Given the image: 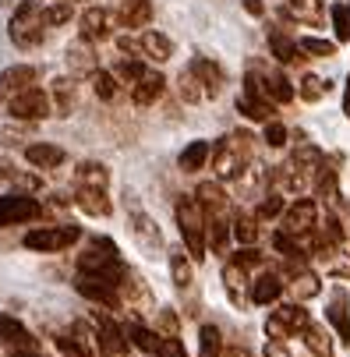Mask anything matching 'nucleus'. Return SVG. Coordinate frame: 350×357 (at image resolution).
I'll return each instance as SVG.
<instances>
[{"label": "nucleus", "mask_w": 350, "mask_h": 357, "mask_svg": "<svg viewBox=\"0 0 350 357\" xmlns=\"http://www.w3.org/2000/svg\"><path fill=\"white\" fill-rule=\"evenodd\" d=\"M209 160H213L216 181H237V177L248 174V167H252V160H255V138L248 135V131L223 135V138L213 145Z\"/></svg>", "instance_id": "f257e3e1"}, {"label": "nucleus", "mask_w": 350, "mask_h": 357, "mask_svg": "<svg viewBox=\"0 0 350 357\" xmlns=\"http://www.w3.org/2000/svg\"><path fill=\"white\" fill-rule=\"evenodd\" d=\"M174 220H177V230L191 262H202L206 259V213L198 209V202L191 195H181L174 202Z\"/></svg>", "instance_id": "f03ea898"}, {"label": "nucleus", "mask_w": 350, "mask_h": 357, "mask_svg": "<svg viewBox=\"0 0 350 357\" xmlns=\"http://www.w3.org/2000/svg\"><path fill=\"white\" fill-rule=\"evenodd\" d=\"M78 273H96V276H107V280L121 283L128 276V266L121 259V251L107 237H96L92 248L85 255H78Z\"/></svg>", "instance_id": "7ed1b4c3"}, {"label": "nucleus", "mask_w": 350, "mask_h": 357, "mask_svg": "<svg viewBox=\"0 0 350 357\" xmlns=\"http://www.w3.org/2000/svg\"><path fill=\"white\" fill-rule=\"evenodd\" d=\"M8 36L18 50H36L46 36V22H43V8L36 0H25V4L15 8L11 22H8Z\"/></svg>", "instance_id": "20e7f679"}, {"label": "nucleus", "mask_w": 350, "mask_h": 357, "mask_svg": "<svg viewBox=\"0 0 350 357\" xmlns=\"http://www.w3.org/2000/svg\"><path fill=\"white\" fill-rule=\"evenodd\" d=\"M308 322H312V315L305 312V304H301V301H294V304H280V308L266 319V336H269V340H290V336H301Z\"/></svg>", "instance_id": "39448f33"}, {"label": "nucleus", "mask_w": 350, "mask_h": 357, "mask_svg": "<svg viewBox=\"0 0 350 357\" xmlns=\"http://www.w3.org/2000/svg\"><path fill=\"white\" fill-rule=\"evenodd\" d=\"M315 223H319V202L315 198H301V195H297L290 206L280 213V230L301 237L305 244H308V234L315 230Z\"/></svg>", "instance_id": "423d86ee"}, {"label": "nucleus", "mask_w": 350, "mask_h": 357, "mask_svg": "<svg viewBox=\"0 0 350 357\" xmlns=\"http://www.w3.org/2000/svg\"><path fill=\"white\" fill-rule=\"evenodd\" d=\"M8 114L15 121H22V124H39L46 117H54V110H50V96L43 89H36V85H29V89H22L18 96L8 99Z\"/></svg>", "instance_id": "0eeeda50"}, {"label": "nucleus", "mask_w": 350, "mask_h": 357, "mask_svg": "<svg viewBox=\"0 0 350 357\" xmlns=\"http://www.w3.org/2000/svg\"><path fill=\"white\" fill-rule=\"evenodd\" d=\"M121 50L135 54V57H149L153 64H167L174 54V43H170V36H163L156 29H138L135 39H121Z\"/></svg>", "instance_id": "6e6552de"}, {"label": "nucleus", "mask_w": 350, "mask_h": 357, "mask_svg": "<svg viewBox=\"0 0 350 357\" xmlns=\"http://www.w3.org/2000/svg\"><path fill=\"white\" fill-rule=\"evenodd\" d=\"M92 329H96V340H99V357H124L128 350V336H124V326H117V319L107 312V308H99L89 315Z\"/></svg>", "instance_id": "1a4fd4ad"}, {"label": "nucleus", "mask_w": 350, "mask_h": 357, "mask_svg": "<svg viewBox=\"0 0 350 357\" xmlns=\"http://www.w3.org/2000/svg\"><path fill=\"white\" fill-rule=\"evenodd\" d=\"M82 241V230L71 227V223H61V227H36L25 234V248L29 251H64V248H75Z\"/></svg>", "instance_id": "9d476101"}, {"label": "nucleus", "mask_w": 350, "mask_h": 357, "mask_svg": "<svg viewBox=\"0 0 350 357\" xmlns=\"http://www.w3.org/2000/svg\"><path fill=\"white\" fill-rule=\"evenodd\" d=\"M75 290L85 297V301H92V304H99V308H121V283H114V280H107V276H96V273H78L75 276Z\"/></svg>", "instance_id": "9b49d317"}, {"label": "nucleus", "mask_w": 350, "mask_h": 357, "mask_svg": "<svg viewBox=\"0 0 350 357\" xmlns=\"http://www.w3.org/2000/svg\"><path fill=\"white\" fill-rule=\"evenodd\" d=\"M39 202L32 195H22V191H11V195H0V227H22V223H32L39 220Z\"/></svg>", "instance_id": "f8f14e48"}, {"label": "nucleus", "mask_w": 350, "mask_h": 357, "mask_svg": "<svg viewBox=\"0 0 350 357\" xmlns=\"http://www.w3.org/2000/svg\"><path fill=\"white\" fill-rule=\"evenodd\" d=\"M191 198L198 202V209L206 213V220H213V216H230V202H227V191H223L220 181H202V184L195 188Z\"/></svg>", "instance_id": "ddd939ff"}, {"label": "nucleus", "mask_w": 350, "mask_h": 357, "mask_svg": "<svg viewBox=\"0 0 350 357\" xmlns=\"http://www.w3.org/2000/svg\"><path fill=\"white\" fill-rule=\"evenodd\" d=\"M78 32L89 43H103V39L114 36V15L107 8H85L82 18H78Z\"/></svg>", "instance_id": "4468645a"}, {"label": "nucleus", "mask_w": 350, "mask_h": 357, "mask_svg": "<svg viewBox=\"0 0 350 357\" xmlns=\"http://www.w3.org/2000/svg\"><path fill=\"white\" fill-rule=\"evenodd\" d=\"M64 61H68V71H71V75H78V78H85V75H96V71H99V54H96V46H92L89 39H82V36L64 50Z\"/></svg>", "instance_id": "2eb2a0df"}, {"label": "nucleus", "mask_w": 350, "mask_h": 357, "mask_svg": "<svg viewBox=\"0 0 350 357\" xmlns=\"http://www.w3.org/2000/svg\"><path fill=\"white\" fill-rule=\"evenodd\" d=\"M75 206L85 213V216H96V220H107L114 213V198L107 188H75Z\"/></svg>", "instance_id": "dca6fc26"}, {"label": "nucleus", "mask_w": 350, "mask_h": 357, "mask_svg": "<svg viewBox=\"0 0 350 357\" xmlns=\"http://www.w3.org/2000/svg\"><path fill=\"white\" fill-rule=\"evenodd\" d=\"M149 22H153V0H124V4L114 11V25L121 29H149Z\"/></svg>", "instance_id": "f3484780"}, {"label": "nucleus", "mask_w": 350, "mask_h": 357, "mask_svg": "<svg viewBox=\"0 0 350 357\" xmlns=\"http://www.w3.org/2000/svg\"><path fill=\"white\" fill-rule=\"evenodd\" d=\"M128 223H131V234H135V241H138V248H145V251H163V230L156 227V220L149 216V213H131L128 216Z\"/></svg>", "instance_id": "a211bd4d"}, {"label": "nucleus", "mask_w": 350, "mask_h": 357, "mask_svg": "<svg viewBox=\"0 0 350 357\" xmlns=\"http://www.w3.org/2000/svg\"><path fill=\"white\" fill-rule=\"evenodd\" d=\"M191 71L198 75V82H202L206 99H216V96L223 92V85H227V71H223L213 57H195V61H191Z\"/></svg>", "instance_id": "6ab92c4d"}, {"label": "nucleus", "mask_w": 350, "mask_h": 357, "mask_svg": "<svg viewBox=\"0 0 350 357\" xmlns=\"http://www.w3.org/2000/svg\"><path fill=\"white\" fill-rule=\"evenodd\" d=\"M29 85H36V68L32 64H11L8 71H0V103H8L11 96H18Z\"/></svg>", "instance_id": "aec40b11"}, {"label": "nucleus", "mask_w": 350, "mask_h": 357, "mask_svg": "<svg viewBox=\"0 0 350 357\" xmlns=\"http://www.w3.org/2000/svg\"><path fill=\"white\" fill-rule=\"evenodd\" d=\"M326 319H329V326L336 329L340 343L350 347V297H347V290H336V294H333L329 308H326Z\"/></svg>", "instance_id": "412c9836"}, {"label": "nucleus", "mask_w": 350, "mask_h": 357, "mask_svg": "<svg viewBox=\"0 0 350 357\" xmlns=\"http://www.w3.org/2000/svg\"><path fill=\"white\" fill-rule=\"evenodd\" d=\"M252 68L259 71L262 89H266V96L273 99L276 107H280V103H290V99L297 96V92H294V85H290V78H287L283 71H276V68H259V64H252Z\"/></svg>", "instance_id": "4be33fe9"}, {"label": "nucleus", "mask_w": 350, "mask_h": 357, "mask_svg": "<svg viewBox=\"0 0 350 357\" xmlns=\"http://www.w3.org/2000/svg\"><path fill=\"white\" fill-rule=\"evenodd\" d=\"M25 160L36 170H57V167H64L68 152L61 145H50V142H32V145H25Z\"/></svg>", "instance_id": "5701e85b"}, {"label": "nucleus", "mask_w": 350, "mask_h": 357, "mask_svg": "<svg viewBox=\"0 0 350 357\" xmlns=\"http://www.w3.org/2000/svg\"><path fill=\"white\" fill-rule=\"evenodd\" d=\"M163 92H167V78H163L160 71H145V75L131 85V99H135V107H153Z\"/></svg>", "instance_id": "b1692460"}, {"label": "nucleus", "mask_w": 350, "mask_h": 357, "mask_svg": "<svg viewBox=\"0 0 350 357\" xmlns=\"http://www.w3.org/2000/svg\"><path fill=\"white\" fill-rule=\"evenodd\" d=\"M283 290H290L297 301H312V297L322 294V280H319L312 269L297 266V269H290V283H283Z\"/></svg>", "instance_id": "393cba45"}, {"label": "nucleus", "mask_w": 350, "mask_h": 357, "mask_svg": "<svg viewBox=\"0 0 350 357\" xmlns=\"http://www.w3.org/2000/svg\"><path fill=\"white\" fill-rule=\"evenodd\" d=\"M46 96H50V110H54L57 117H71V110H75V96H78V85H75L71 78H57V82H54V89H50Z\"/></svg>", "instance_id": "a878e982"}, {"label": "nucleus", "mask_w": 350, "mask_h": 357, "mask_svg": "<svg viewBox=\"0 0 350 357\" xmlns=\"http://www.w3.org/2000/svg\"><path fill=\"white\" fill-rule=\"evenodd\" d=\"M124 336H128V347H135V350H142V354H149V357H156V354H160V343H163L160 333H153V329L142 326V322L124 326Z\"/></svg>", "instance_id": "bb28decb"}, {"label": "nucleus", "mask_w": 350, "mask_h": 357, "mask_svg": "<svg viewBox=\"0 0 350 357\" xmlns=\"http://www.w3.org/2000/svg\"><path fill=\"white\" fill-rule=\"evenodd\" d=\"M287 18H297V22H305V25H322L326 22V8H322V0H287V8H283Z\"/></svg>", "instance_id": "cd10ccee"}, {"label": "nucleus", "mask_w": 350, "mask_h": 357, "mask_svg": "<svg viewBox=\"0 0 350 357\" xmlns=\"http://www.w3.org/2000/svg\"><path fill=\"white\" fill-rule=\"evenodd\" d=\"M227 248H230V216L206 220V251L223 255V259H227Z\"/></svg>", "instance_id": "c85d7f7f"}, {"label": "nucleus", "mask_w": 350, "mask_h": 357, "mask_svg": "<svg viewBox=\"0 0 350 357\" xmlns=\"http://www.w3.org/2000/svg\"><path fill=\"white\" fill-rule=\"evenodd\" d=\"M280 294H283V280L276 273H262L252 283V290H248V301H252V304H276Z\"/></svg>", "instance_id": "c756f323"}, {"label": "nucleus", "mask_w": 350, "mask_h": 357, "mask_svg": "<svg viewBox=\"0 0 350 357\" xmlns=\"http://www.w3.org/2000/svg\"><path fill=\"white\" fill-rule=\"evenodd\" d=\"M75 188H107L110 191V170L96 160H85L75 167Z\"/></svg>", "instance_id": "7c9ffc66"}, {"label": "nucleus", "mask_w": 350, "mask_h": 357, "mask_svg": "<svg viewBox=\"0 0 350 357\" xmlns=\"http://www.w3.org/2000/svg\"><path fill=\"white\" fill-rule=\"evenodd\" d=\"M269 50H273V57L280 64H297V61H305V54L297 50V39H290L283 29H269Z\"/></svg>", "instance_id": "2f4dec72"}, {"label": "nucleus", "mask_w": 350, "mask_h": 357, "mask_svg": "<svg viewBox=\"0 0 350 357\" xmlns=\"http://www.w3.org/2000/svg\"><path fill=\"white\" fill-rule=\"evenodd\" d=\"M248 276H252V273H244L237 262H230L227 259V266H223V287H227V294H230V301L237 304V308H241V304H248Z\"/></svg>", "instance_id": "473e14b6"}, {"label": "nucleus", "mask_w": 350, "mask_h": 357, "mask_svg": "<svg viewBox=\"0 0 350 357\" xmlns=\"http://www.w3.org/2000/svg\"><path fill=\"white\" fill-rule=\"evenodd\" d=\"M209 152H213V145L209 142H191L181 156H177V167H181V174H198L206 163H209Z\"/></svg>", "instance_id": "72a5a7b5"}, {"label": "nucleus", "mask_w": 350, "mask_h": 357, "mask_svg": "<svg viewBox=\"0 0 350 357\" xmlns=\"http://www.w3.org/2000/svg\"><path fill=\"white\" fill-rule=\"evenodd\" d=\"M177 96H181V103H188V107H198L206 99V89H202V82H198V75L191 71V64L177 75Z\"/></svg>", "instance_id": "f704fd0d"}, {"label": "nucleus", "mask_w": 350, "mask_h": 357, "mask_svg": "<svg viewBox=\"0 0 350 357\" xmlns=\"http://www.w3.org/2000/svg\"><path fill=\"white\" fill-rule=\"evenodd\" d=\"M191 276H195L191 255L184 248H170V280H174V287L177 290H188L191 287Z\"/></svg>", "instance_id": "c9c22d12"}, {"label": "nucleus", "mask_w": 350, "mask_h": 357, "mask_svg": "<svg viewBox=\"0 0 350 357\" xmlns=\"http://www.w3.org/2000/svg\"><path fill=\"white\" fill-rule=\"evenodd\" d=\"M36 336L29 333L25 322H18L15 315H0V343L4 347H22V343H32Z\"/></svg>", "instance_id": "e433bc0d"}, {"label": "nucleus", "mask_w": 350, "mask_h": 357, "mask_svg": "<svg viewBox=\"0 0 350 357\" xmlns=\"http://www.w3.org/2000/svg\"><path fill=\"white\" fill-rule=\"evenodd\" d=\"M237 110H241L248 121H259V124H266V121H273L276 103H269V99H259V96H241V99H237Z\"/></svg>", "instance_id": "4c0bfd02"}, {"label": "nucleus", "mask_w": 350, "mask_h": 357, "mask_svg": "<svg viewBox=\"0 0 350 357\" xmlns=\"http://www.w3.org/2000/svg\"><path fill=\"white\" fill-rule=\"evenodd\" d=\"M68 336L85 350V357H99V340H96V329H92L89 319H75L71 329H68Z\"/></svg>", "instance_id": "58836bf2"}, {"label": "nucleus", "mask_w": 350, "mask_h": 357, "mask_svg": "<svg viewBox=\"0 0 350 357\" xmlns=\"http://www.w3.org/2000/svg\"><path fill=\"white\" fill-rule=\"evenodd\" d=\"M301 340H305V347H308L315 357H333V336H329L322 326L308 322V326H305V333H301Z\"/></svg>", "instance_id": "ea45409f"}, {"label": "nucleus", "mask_w": 350, "mask_h": 357, "mask_svg": "<svg viewBox=\"0 0 350 357\" xmlns=\"http://www.w3.org/2000/svg\"><path fill=\"white\" fill-rule=\"evenodd\" d=\"M92 89H96V99H103V103H117L121 99V78L114 71H96Z\"/></svg>", "instance_id": "a19ab883"}, {"label": "nucleus", "mask_w": 350, "mask_h": 357, "mask_svg": "<svg viewBox=\"0 0 350 357\" xmlns=\"http://www.w3.org/2000/svg\"><path fill=\"white\" fill-rule=\"evenodd\" d=\"M223 354V336L216 326H202L198 329V357H220Z\"/></svg>", "instance_id": "79ce46f5"}, {"label": "nucleus", "mask_w": 350, "mask_h": 357, "mask_svg": "<svg viewBox=\"0 0 350 357\" xmlns=\"http://www.w3.org/2000/svg\"><path fill=\"white\" fill-rule=\"evenodd\" d=\"M294 92L301 96L305 103H319V99H326V92H329V82H322L319 75H305L301 85H297Z\"/></svg>", "instance_id": "37998d69"}, {"label": "nucleus", "mask_w": 350, "mask_h": 357, "mask_svg": "<svg viewBox=\"0 0 350 357\" xmlns=\"http://www.w3.org/2000/svg\"><path fill=\"white\" fill-rule=\"evenodd\" d=\"M110 71L121 78V85H135V82H138V78H142L149 68L142 64V57H124V61H117Z\"/></svg>", "instance_id": "c03bdc74"}, {"label": "nucleus", "mask_w": 350, "mask_h": 357, "mask_svg": "<svg viewBox=\"0 0 350 357\" xmlns=\"http://www.w3.org/2000/svg\"><path fill=\"white\" fill-rule=\"evenodd\" d=\"M259 220H252V216H237L234 223H230V237L237 241V244H259V227H255Z\"/></svg>", "instance_id": "a18cd8bd"}, {"label": "nucleus", "mask_w": 350, "mask_h": 357, "mask_svg": "<svg viewBox=\"0 0 350 357\" xmlns=\"http://www.w3.org/2000/svg\"><path fill=\"white\" fill-rule=\"evenodd\" d=\"M297 50H301V54H312V57H333L336 43L333 39H319V36H301L297 39Z\"/></svg>", "instance_id": "49530a36"}, {"label": "nucleus", "mask_w": 350, "mask_h": 357, "mask_svg": "<svg viewBox=\"0 0 350 357\" xmlns=\"http://www.w3.org/2000/svg\"><path fill=\"white\" fill-rule=\"evenodd\" d=\"M287 209V202H283V195L280 191H269L262 202H259V209H255V220L259 223H266V220H276L280 213Z\"/></svg>", "instance_id": "de8ad7c7"}, {"label": "nucleus", "mask_w": 350, "mask_h": 357, "mask_svg": "<svg viewBox=\"0 0 350 357\" xmlns=\"http://www.w3.org/2000/svg\"><path fill=\"white\" fill-rule=\"evenodd\" d=\"M230 262H237L244 273H252V269H259V266H262V255H259V248H255V244H241V248L230 255Z\"/></svg>", "instance_id": "09e8293b"}, {"label": "nucleus", "mask_w": 350, "mask_h": 357, "mask_svg": "<svg viewBox=\"0 0 350 357\" xmlns=\"http://www.w3.org/2000/svg\"><path fill=\"white\" fill-rule=\"evenodd\" d=\"M329 18H333L336 39H340V43H350V11H347V4H333V8H329Z\"/></svg>", "instance_id": "8fccbe9b"}, {"label": "nucleus", "mask_w": 350, "mask_h": 357, "mask_svg": "<svg viewBox=\"0 0 350 357\" xmlns=\"http://www.w3.org/2000/svg\"><path fill=\"white\" fill-rule=\"evenodd\" d=\"M71 18V4L68 0H54L50 8H43V22H46V29H57V25H64Z\"/></svg>", "instance_id": "3c124183"}, {"label": "nucleus", "mask_w": 350, "mask_h": 357, "mask_svg": "<svg viewBox=\"0 0 350 357\" xmlns=\"http://www.w3.org/2000/svg\"><path fill=\"white\" fill-rule=\"evenodd\" d=\"M287 138H290V131L273 117V121H266V131H262V142L269 145V149H283L287 145Z\"/></svg>", "instance_id": "603ef678"}, {"label": "nucleus", "mask_w": 350, "mask_h": 357, "mask_svg": "<svg viewBox=\"0 0 350 357\" xmlns=\"http://www.w3.org/2000/svg\"><path fill=\"white\" fill-rule=\"evenodd\" d=\"M329 273L340 280H350V255H340V248L329 255Z\"/></svg>", "instance_id": "864d4df0"}, {"label": "nucleus", "mask_w": 350, "mask_h": 357, "mask_svg": "<svg viewBox=\"0 0 350 357\" xmlns=\"http://www.w3.org/2000/svg\"><path fill=\"white\" fill-rule=\"evenodd\" d=\"M156 357H188V350H184L181 336H163V343H160V354H156Z\"/></svg>", "instance_id": "5fc2aeb1"}, {"label": "nucleus", "mask_w": 350, "mask_h": 357, "mask_svg": "<svg viewBox=\"0 0 350 357\" xmlns=\"http://www.w3.org/2000/svg\"><path fill=\"white\" fill-rule=\"evenodd\" d=\"M54 343H57V350H61L64 357H85V350H82V347H78V343H75L68 333H57V336H54Z\"/></svg>", "instance_id": "6e6d98bb"}, {"label": "nucleus", "mask_w": 350, "mask_h": 357, "mask_svg": "<svg viewBox=\"0 0 350 357\" xmlns=\"http://www.w3.org/2000/svg\"><path fill=\"white\" fill-rule=\"evenodd\" d=\"M160 336H177L181 333V319L174 315V312H160Z\"/></svg>", "instance_id": "4d7b16f0"}, {"label": "nucleus", "mask_w": 350, "mask_h": 357, "mask_svg": "<svg viewBox=\"0 0 350 357\" xmlns=\"http://www.w3.org/2000/svg\"><path fill=\"white\" fill-rule=\"evenodd\" d=\"M8 354H11V357H50V354L39 347V340H32V343H22V347H8Z\"/></svg>", "instance_id": "13d9d810"}, {"label": "nucleus", "mask_w": 350, "mask_h": 357, "mask_svg": "<svg viewBox=\"0 0 350 357\" xmlns=\"http://www.w3.org/2000/svg\"><path fill=\"white\" fill-rule=\"evenodd\" d=\"M266 357H290L287 354V340H269L266 343Z\"/></svg>", "instance_id": "bf43d9fd"}, {"label": "nucleus", "mask_w": 350, "mask_h": 357, "mask_svg": "<svg viewBox=\"0 0 350 357\" xmlns=\"http://www.w3.org/2000/svg\"><path fill=\"white\" fill-rule=\"evenodd\" d=\"M244 11L255 15V18H262V15H266V4H262V0H244Z\"/></svg>", "instance_id": "052dcab7"}, {"label": "nucleus", "mask_w": 350, "mask_h": 357, "mask_svg": "<svg viewBox=\"0 0 350 357\" xmlns=\"http://www.w3.org/2000/svg\"><path fill=\"white\" fill-rule=\"evenodd\" d=\"M340 230H343V241L350 244V209H340Z\"/></svg>", "instance_id": "680f3d73"}, {"label": "nucleus", "mask_w": 350, "mask_h": 357, "mask_svg": "<svg viewBox=\"0 0 350 357\" xmlns=\"http://www.w3.org/2000/svg\"><path fill=\"white\" fill-rule=\"evenodd\" d=\"M220 357H252V354H248L244 347H230V350L223 347V354H220Z\"/></svg>", "instance_id": "e2e57ef3"}, {"label": "nucleus", "mask_w": 350, "mask_h": 357, "mask_svg": "<svg viewBox=\"0 0 350 357\" xmlns=\"http://www.w3.org/2000/svg\"><path fill=\"white\" fill-rule=\"evenodd\" d=\"M343 114L350 117V75H347V92H343Z\"/></svg>", "instance_id": "0e129e2a"}, {"label": "nucleus", "mask_w": 350, "mask_h": 357, "mask_svg": "<svg viewBox=\"0 0 350 357\" xmlns=\"http://www.w3.org/2000/svg\"><path fill=\"white\" fill-rule=\"evenodd\" d=\"M11 170H15V167H11L8 160H0V181H8V177H11Z\"/></svg>", "instance_id": "69168bd1"}, {"label": "nucleus", "mask_w": 350, "mask_h": 357, "mask_svg": "<svg viewBox=\"0 0 350 357\" xmlns=\"http://www.w3.org/2000/svg\"><path fill=\"white\" fill-rule=\"evenodd\" d=\"M347 11H350V4H347Z\"/></svg>", "instance_id": "338daca9"}]
</instances>
